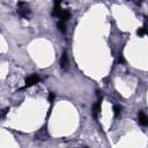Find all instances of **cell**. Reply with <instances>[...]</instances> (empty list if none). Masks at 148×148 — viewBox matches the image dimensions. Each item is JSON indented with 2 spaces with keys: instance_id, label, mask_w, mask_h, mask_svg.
<instances>
[{
  "instance_id": "7a4b0ae2",
  "label": "cell",
  "mask_w": 148,
  "mask_h": 148,
  "mask_svg": "<svg viewBox=\"0 0 148 148\" xmlns=\"http://www.w3.org/2000/svg\"><path fill=\"white\" fill-rule=\"evenodd\" d=\"M39 80L40 79H39V76L37 74H31L28 77H25V87H31V86L38 83Z\"/></svg>"
},
{
  "instance_id": "9c48e42d",
  "label": "cell",
  "mask_w": 148,
  "mask_h": 148,
  "mask_svg": "<svg viewBox=\"0 0 148 148\" xmlns=\"http://www.w3.org/2000/svg\"><path fill=\"white\" fill-rule=\"evenodd\" d=\"M58 29L61 31V32H65L66 31V24L64 21H59L58 22Z\"/></svg>"
},
{
  "instance_id": "4fadbf2b",
  "label": "cell",
  "mask_w": 148,
  "mask_h": 148,
  "mask_svg": "<svg viewBox=\"0 0 148 148\" xmlns=\"http://www.w3.org/2000/svg\"><path fill=\"white\" fill-rule=\"evenodd\" d=\"M8 111V109H5V110H2V117H5V114H6V112Z\"/></svg>"
},
{
  "instance_id": "3957f363",
  "label": "cell",
  "mask_w": 148,
  "mask_h": 148,
  "mask_svg": "<svg viewBox=\"0 0 148 148\" xmlns=\"http://www.w3.org/2000/svg\"><path fill=\"white\" fill-rule=\"evenodd\" d=\"M138 120L142 126H148V117L145 114V112L139 111L138 113Z\"/></svg>"
},
{
  "instance_id": "5b68a950",
  "label": "cell",
  "mask_w": 148,
  "mask_h": 148,
  "mask_svg": "<svg viewBox=\"0 0 148 148\" xmlns=\"http://www.w3.org/2000/svg\"><path fill=\"white\" fill-rule=\"evenodd\" d=\"M67 65H68V57H67V53L64 52L61 56V59H60V66L62 69H65V68H67Z\"/></svg>"
},
{
  "instance_id": "52a82bcc",
  "label": "cell",
  "mask_w": 148,
  "mask_h": 148,
  "mask_svg": "<svg viewBox=\"0 0 148 148\" xmlns=\"http://www.w3.org/2000/svg\"><path fill=\"white\" fill-rule=\"evenodd\" d=\"M99 110H101V99H98L97 103L92 106V116H94L95 118H97V116H98V113H99Z\"/></svg>"
},
{
  "instance_id": "7c38bea8",
  "label": "cell",
  "mask_w": 148,
  "mask_h": 148,
  "mask_svg": "<svg viewBox=\"0 0 148 148\" xmlns=\"http://www.w3.org/2000/svg\"><path fill=\"white\" fill-rule=\"evenodd\" d=\"M118 62H124V59H123V57H121V56L119 57V59H118Z\"/></svg>"
},
{
  "instance_id": "6da1fadb",
  "label": "cell",
  "mask_w": 148,
  "mask_h": 148,
  "mask_svg": "<svg viewBox=\"0 0 148 148\" xmlns=\"http://www.w3.org/2000/svg\"><path fill=\"white\" fill-rule=\"evenodd\" d=\"M17 13H18L20 16H22L24 18H29L30 17V14H31L30 13V9H29V6L25 2H23V1H21V2L17 3Z\"/></svg>"
},
{
  "instance_id": "277c9868",
  "label": "cell",
  "mask_w": 148,
  "mask_h": 148,
  "mask_svg": "<svg viewBox=\"0 0 148 148\" xmlns=\"http://www.w3.org/2000/svg\"><path fill=\"white\" fill-rule=\"evenodd\" d=\"M58 17L60 18V21H64V22H65V21H67L68 18H71V12H69L68 9H62Z\"/></svg>"
},
{
  "instance_id": "30bf717a",
  "label": "cell",
  "mask_w": 148,
  "mask_h": 148,
  "mask_svg": "<svg viewBox=\"0 0 148 148\" xmlns=\"http://www.w3.org/2000/svg\"><path fill=\"white\" fill-rule=\"evenodd\" d=\"M120 111H121V106H120V105H114V106H113V113H114L116 117L120 113Z\"/></svg>"
},
{
  "instance_id": "ba28073f",
  "label": "cell",
  "mask_w": 148,
  "mask_h": 148,
  "mask_svg": "<svg viewBox=\"0 0 148 148\" xmlns=\"http://www.w3.org/2000/svg\"><path fill=\"white\" fill-rule=\"evenodd\" d=\"M136 34H138V36H139V37H142L143 35L148 34V30H147V24H145L142 28H139V29L136 30Z\"/></svg>"
},
{
  "instance_id": "8fae6325",
  "label": "cell",
  "mask_w": 148,
  "mask_h": 148,
  "mask_svg": "<svg viewBox=\"0 0 148 148\" xmlns=\"http://www.w3.org/2000/svg\"><path fill=\"white\" fill-rule=\"evenodd\" d=\"M54 97H56V95H54V92H50V95H49V101L52 103V101L54 99Z\"/></svg>"
},
{
  "instance_id": "8992f818",
  "label": "cell",
  "mask_w": 148,
  "mask_h": 148,
  "mask_svg": "<svg viewBox=\"0 0 148 148\" xmlns=\"http://www.w3.org/2000/svg\"><path fill=\"white\" fill-rule=\"evenodd\" d=\"M61 8H60V2L57 1L54 2V7H53V10H52V16H59V14L61 13Z\"/></svg>"
}]
</instances>
